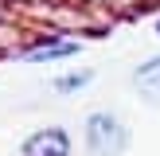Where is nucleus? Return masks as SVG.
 Instances as JSON below:
<instances>
[{
  "label": "nucleus",
  "mask_w": 160,
  "mask_h": 156,
  "mask_svg": "<svg viewBox=\"0 0 160 156\" xmlns=\"http://www.w3.org/2000/svg\"><path fill=\"white\" fill-rule=\"evenodd\" d=\"M125 140H129V133H125V125H121L117 113L102 109V113L86 117V144H90L94 156H117L125 148Z\"/></svg>",
  "instance_id": "nucleus-1"
},
{
  "label": "nucleus",
  "mask_w": 160,
  "mask_h": 156,
  "mask_svg": "<svg viewBox=\"0 0 160 156\" xmlns=\"http://www.w3.org/2000/svg\"><path fill=\"white\" fill-rule=\"evenodd\" d=\"M20 156H70V133L62 129V125L35 129V133L20 144Z\"/></svg>",
  "instance_id": "nucleus-2"
},
{
  "label": "nucleus",
  "mask_w": 160,
  "mask_h": 156,
  "mask_svg": "<svg viewBox=\"0 0 160 156\" xmlns=\"http://www.w3.org/2000/svg\"><path fill=\"white\" fill-rule=\"evenodd\" d=\"M133 86H137V94L148 101V105H160V55L145 59L137 70H133Z\"/></svg>",
  "instance_id": "nucleus-3"
},
{
  "label": "nucleus",
  "mask_w": 160,
  "mask_h": 156,
  "mask_svg": "<svg viewBox=\"0 0 160 156\" xmlns=\"http://www.w3.org/2000/svg\"><path fill=\"white\" fill-rule=\"evenodd\" d=\"M86 82H90V70H82V74H62L59 82H55V90L70 94V90H78V86H86Z\"/></svg>",
  "instance_id": "nucleus-4"
},
{
  "label": "nucleus",
  "mask_w": 160,
  "mask_h": 156,
  "mask_svg": "<svg viewBox=\"0 0 160 156\" xmlns=\"http://www.w3.org/2000/svg\"><path fill=\"white\" fill-rule=\"evenodd\" d=\"M74 51V43H55V47H43V51H35L31 59H55V55H70Z\"/></svg>",
  "instance_id": "nucleus-5"
},
{
  "label": "nucleus",
  "mask_w": 160,
  "mask_h": 156,
  "mask_svg": "<svg viewBox=\"0 0 160 156\" xmlns=\"http://www.w3.org/2000/svg\"><path fill=\"white\" fill-rule=\"evenodd\" d=\"M156 35H160V20H156Z\"/></svg>",
  "instance_id": "nucleus-6"
}]
</instances>
